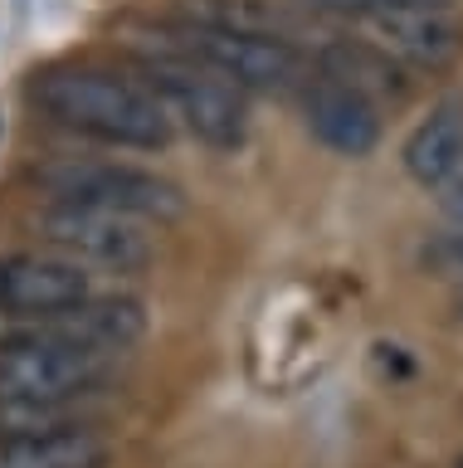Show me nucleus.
Segmentation results:
<instances>
[{"instance_id":"3","label":"nucleus","mask_w":463,"mask_h":468,"mask_svg":"<svg viewBox=\"0 0 463 468\" xmlns=\"http://www.w3.org/2000/svg\"><path fill=\"white\" fill-rule=\"evenodd\" d=\"M39 190L49 200L68 205H98V210H118L147 225H166L191 210L185 190L147 166H127V161H98V156H54L35 171Z\"/></svg>"},{"instance_id":"15","label":"nucleus","mask_w":463,"mask_h":468,"mask_svg":"<svg viewBox=\"0 0 463 468\" xmlns=\"http://www.w3.org/2000/svg\"><path fill=\"white\" fill-rule=\"evenodd\" d=\"M312 10H337V15H356L366 20L375 10H400V5H454V0H308Z\"/></svg>"},{"instance_id":"11","label":"nucleus","mask_w":463,"mask_h":468,"mask_svg":"<svg viewBox=\"0 0 463 468\" xmlns=\"http://www.w3.org/2000/svg\"><path fill=\"white\" fill-rule=\"evenodd\" d=\"M317 69H322L327 79L356 88V93L371 98L375 108L405 98V69L395 64V58H385L371 39H331V44H322V49H317Z\"/></svg>"},{"instance_id":"12","label":"nucleus","mask_w":463,"mask_h":468,"mask_svg":"<svg viewBox=\"0 0 463 468\" xmlns=\"http://www.w3.org/2000/svg\"><path fill=\"white\" fill-rule=\"evenodd\" d=\"M108 459L112 449L93 424L59 434L0 439V468H108Z\"/></svg>"},{"instance_id":"4","label":"nucleus","mask_w":463,"mask_h":468,"mask_svg":"<svg viewBox=\"0 0 463 468\" xmlns=\"http://www.w3.org/2000/svg\"><path fill=\"white\" fill-rule=\"evenodd\" d=\"M118 371V351L79 342H16L0 346L5 400H93Z\"/></svg>"},{"instance_id":"6","label":"nucleus","mask_w":463,"mask_h":468,"mask_svg":"<svg viewBox=\"0 0 463 468\" xmlns=\"http://www.w3.org/2000/svg\"><path fill=\"white\" fill-rule=\"evenodd\" d=\"M166 39L200 64H210L220 79H229L244 93H293L308 79V58L293 39L229 35V29H205V25H176L166 29Z\"/></svg>"},{"instance_id":"7","label":"nucleus","mask_w":463,"mask_h":468,"mask_svg":"<svg viewBox=\"0 0 463 468\" xmlns=\"http://www.w3.org/2000/svg\"><path fill=\"white\" fill-rule=\"evenodd\" d=\"M366 39L400 69L439 73L463 54V20L454 5H400V10H375L366 15Z\"/></svg>"},{"instance_id":"14","label":"nucleus","mask_w":463,"mask_h":468,"mask_svg":"<svg viewBox=\"0 0 463 468\" xmlns=\"http://www.w3.org/2000/svg\"><path fill=\"white\" fill-rule=\"evenodd\" d=\"M83 424H89L83 400H5L0 395V439L59 434V430H83Z\"/></svg>"},{"instance_id":"10","label":"nucleus","mask_w":463,"mask_h":468,"mask_svg":"<svg viewBox=\"0 0 463 468\" xmlns=\"http://www.w3.org/2000/svg\"><path fill=\"white\" fill-rule=\"evenodd\" d=\"M405 171L425 190H439L463 166V98H444L410 137H405Z\"/></svg>"},{"instance_id":"17","label":"nucleus","mask_w":463,"mask_h":468,"mask_svg":"<svg viewBox=\"0 0 463 468\" xmlns=\"http://www.w3.org/2000/svg\"><path fill=\"white\" fill-rule=\"evenodd\" d=\"M458 468H463V459H458Z\"/></svg>"},{"instance_id":"5","label":"nucleus","mask_w":463,"mask_h":468,"mask_svg":"<svg viewBox=\"0 0 463 468\" xmlns=\"http://www.w3.org/2000/svg\"><path fill=\"white\" fill-rule=\"evenodd\" d=\"M35 229L45 234L54 254L83 263V269H112V273H137L152 259V225L98 205H68L49 200L35 215Z\"/></svg>"},{"instance_id":"13","label":"nucleus","mask_w":463,"mask_h":468,"mask_svg":"<svg viewBox=\"0 0 463 468\" xmlns=\"http://www.w3.org/2000/svg\"><path fill=\"white\" fill-rule=\"evenodd\" d=\"M181 25L229 29V35H268V39H293L298 29L273 0H181Z\"/></svg>"},{"instance_id":"8","label":"nucleus","mask_w":463,"mask_h":468,"mask_svg":"<svg viewBox=\"0 0 463 468\" xmlns=\"http://www.w3.org/2000/svg\"><path fill=\"white\" fill-rule=\"evenodd\" d=\"M302 122L327 152L337 156H371L375 142H381V108L371 98H361L356 88H346L337 79H327L322 69L302 79Z\"/></svg>"},{"instance_id":"2","label":"nucleus","mask_w":463,"mask_h":468,"mask_svg":"<svg viewBox=\"0 0 463 468\" xmlns=\"http://www.w3.org/2000/svg\"><path fill=\"white\" fill-rule=\"evenodd\" d=\"M137 79L162 98L171 122H181L195 142L215 152H235L249 137V93L220 79L210 64H200L185 49H176L166 35L137 44Z\"/></svg>"},{"instance_id":"9","label":"nucleus","mask_w":463,"mask_h":468,"mask_svg":"<svg viewBox=\"0 0 463 468\" xmlns=\"http://www.w3.org/2000/svg\"><path fill=\"white\" fill-rule=\"evenodd\" d=\"M93 298V273L64 254H5L0 259V307L5 313H54Z\"/></svg>"},{"instance_id":"16","label":"nucleus","mask_w":463,"mask_h":468,"mask_svg":"<svg viewBox=\"0 0 463 468\" xmlns=\"http://www.w3.org/2000/svg\"><path fill=\"white\" fill-rule=\"evenodd\" d=\"M439 205L448 210V219H454V225H463V166L439 186Z\"/></svg>"},{"instance_id":"1","label":"nucleus","mask_w":463,"mask_h":468,"mask_svg":"<svg viewBox=\"0 0 463 468\" xmlns=\"http://www.w3.org/2000/svg\"><path fill=\"white\" fill-rule=\"evenodd\" d=\"M35 108L59 127L127 152H162L176 137V122L142 79L118 69H45L30 88Z\"/></svg>"}]
</instances>
